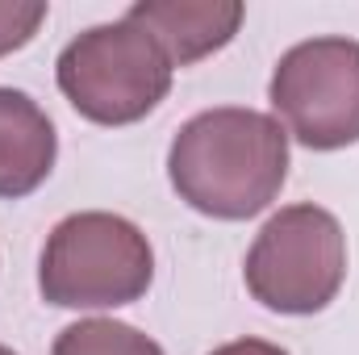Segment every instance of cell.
I'll list each match as a JSON object with an SVG mask.
<instances>
[{
  "label": "cell",
  "mask_w": 359,
  "mask_h": 355,
  "mask_svg": "<svg viewBox=\"0 0 359 355\" xmlns=\"http://www.w3.org/2000/svg\"><path fill=\"white\" fill-rule=\"evenodd\" d=\"M243 280L271 314H322L347 280V234L339 217L309 201L271 213L247 251Z\"/></svg>",
  "instance_id": "4"
},
{
  "label": "cell",
  "mask_w": 359,
  "mask_h": 355,
  "mask_svg": "<svg viewBox=\"0 0 359 355\" xmlns=\"http://www.w3.org/2000/svg\"><path fill=\"white\" fill-rule=\"evenodd\" d=\"M176 67L163 46L130 17L76 34L55 63L59 92L96 126H134L172 92Z\"/></svg>",
  "instance_id": "3"
},
{
  "label": "cell",
  "mask_w": 359,
  "mask_h": 355,
  "mask_svg": "<svg viewBox=\"0 0 359 355\" xmlns=\"http://www.w3.org/2000/svg\"><path fill=\"white\" fill-rule=\"evenodd\" d=\"M276 121L309 151L359 142V42L309 38L280 55L268 84Z\"/></svg>",
  "instance_id": "5"
},
{
  "label": "cell",
  "mask_w": 359,
  "mask_h": 355,
  "mask_svg": "<svg viewBox=\"0 0 359 355\" xmlns=\"http://www.w3.org/2000/svg\"><path fill=\"white\" fill-rule=\"evenodd\" d=\"M46 13H50L46 0H0V59L29 46Z\"/></svg>",
  "instance_id": "9"
},
{
  "label": "cell",
  "mask_w": 359,
  "mask_h": 355,
  "mask_svg": "<svg viewBox=\"0 0 359 355\" xmlns=\"http://www.w3.org/2000/svg\"><path fill=\"white\" fill-rule=\"evenodd\" d=\"M155 251L147 234L121 213H72L42 247L38 288L59 309H117L147 297Z\"/></svg>",
  "instance_id": "2"
},
{
  "label": "cell",
  "mask_w": 359,
  "mask_h": 355,
  "mask_svg": "<svg viewBox=\"0 0 359 355\" xmlns=\"http://www.w3.org/2000/svg\"><path fill=\"white\" fill-rule=\"evenodd\" d=\"M126 17L163 46L172 67H192L234 42L247 8L238 0H138Z\"/></svg>",
  "instance_id": "6"
},
{
  "label": "cell",
  "mask_w": 359,
  "mask_h": 355,
  "mask_svg": "<svg viewBox=\"0 0 359 355\" xmlns=\"http://www.w3.org/2000/svg\"><path fill=\"white\" fill-rule=\"evenodd\" d=\"M0 355H17V351H13V347H4V343H0Z\"/></svg>",
  "instance_id": "11"
},
{
  "label": "cell",
  "mask_w": 359,
  "mask_h": 355,
  "mask_svg": "<svg viewBox=\"0 0 359 355\" xmlns=\"http://www.w3.org/2000/svg\"><path fill=\"white\" fill-rule=\"evenodd\" d=\"M50 355H163V347L138 326H126L113 318H84L59 330Z\"/></svg>",
  "instance_id": "8"
},
{
  "label": "cell",
  "mask_w": 359,
  "mask_h": 355,
  "mask_svg": "<svg viewBox=\"0 0 359 355\" xmlns=\"http://www.w3.org/2000/svg\"><path fill=\"white\" fill-rule=\"evenodd\" d=\"M168 180L188 209L217 222H247L268 209L288 180V134L259 109H205L176 130Z\"/></svg>",
  "instance_id": "1"
},
{
  "label": "cell",
  "mask_w": 359,
  "mask_h": 355,
  "mask_svg": "<svg viewBox=\"0 0 359 355\" xmlns=\"http://www.w3.org/2000/svg\"><path fill=\"white\" fill-rule=\"evenodd\" d=\"M209 355H288V351L268 343V339H234V343H226V347H217Z\"/></svg>",
  "instance_id": "10"
},
{
  "label": "cell",
  "mask_w": 359,
  "mask_h": 355,
  "mask_svg": "<svg viewBox=\"0 0 359 355\" xmlns=\"http://www.w3.org/2000/svg\"><path fill=\"white\" fill-rule=\"evenodd\" d=\"M59 159V134L46 109L21 88H0V201L38 192Z\"/></svg>",
  "instance_id": "7"
}]
</instances>
